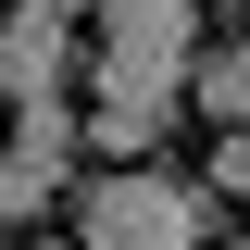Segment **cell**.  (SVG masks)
I'll return each mask as SVG.
<instances>
[{
  "label": "cell",
  "instance_id": "obj_1",
  "mask_svg": "<svg viewBox=\"0 0 250 250\" xmlns=\"http://www.w3.org/2000/svg\"><path fill=\"white\" fill-rule=\"evenodd\" d=\"M75 250H213V200L150 163H125V175H88L75 188Z\"/></svg>",
  "mask_w": 250,
  "mask_h": 250
},
{
  "label": "cell",
  "instance_id": "obj_2",
  "mask_svg": "<svg viewBox=\"0 0 250 250\" xmlns=\"http://www.w3.org/2000/svg\"><path fill=\"white\" fill-rule=\"evenodd\" d=\"M200 75V0H113L100 13V100H163L175 113Z\"/></svg>",
  "mask_w": 250,
  "mask_h": 250
},
{
  "label": "cell",
  "instance_id": "obj_3",
  "mask_svg": "<svg viewBox=\"0 0 250 250\" xmlns=\"http://www.w3.org/2000/svg\"><path fill=\"white\" fill-rule=\"evenodd\" d=\"M62 75H75V25L0 13V88H13V113H25V100H62Z\"/></svg>",
  "mask_w": 250,
  "mask_h": 250
},
{
  "label": "cell",
  "instance_id": "obj_4",
  "mask_svg": "<svg viewBox=\"0 0 250 250\" xmlns=\"http://www.w3.org/2000/svg\"><path fill=\"white\" fill-rule=\"evenodd\" d=\"M0 175L62 188V175H75V113H62V100H25V113H13V150H0Z\"/></svg>",
  "mask_w": 250,
  "mask_h": 250
},
{
  "label": "cell",
  "instance_id": "obj_5",
  "mask_svg": "<svg viewBox=\"0 0 250 250\" xmlns=\"http://www.w3.org/2000/svg\"><path fill=\"white\" fill-rule=\"evenodd\" d=\"M150 138H163V100H88V150L113 163V175L150 150Z\"/></svg>",
  "mask_w": 250,
  "mask_h": 250
},
{
  "label": "cell",
  "instance_id": "obj_6",
  "mask_svg": "<svg viewBox=\"0 0 250 250\" xmlns=\"http://www.w3.org/2000/svg\"><path fill=\"white\" fill-rule=\"evenodd\" d=\"M188 100H200L213 125H250V38H238V50H200V75H188Z\"/></svg>",
  "mask_w": 250,
  "mask_h": 250
},
{
  "label": "cell",
  "instance_id": "obj_7",
  "mask_svg": "<svg viewBox=\"0 0 250 250\" xmlns=\"http://www.w3.org/2000/svg\"><path fill=\"white\" fill-rule=\"evenodd\" d=\"M213 188H225V200H250V125H225V150H213Z\"/></svg>",
  "mask_w": 250,
  "mask_h": 250
},
{
  "label": "cell",
  "instance_id": "obj_8",
  "mask_svg": "<svg viewBox=\"0 0 250 250\" xmlns=\"http://www.w3.org/2000/svg\"><path fill=\"white\" fill-rule=\"evenodd\" d=\"M50 213V188H25V175H0V225H38Z\"/></svg>",
  "mask_w": 250,
  "mask_h": 250
},
{
  "label": "cell",
  "instance_id": "obj_9",
  "mask_svg": "<svg viewBox=\"0 0 250 250\" xmlns=\"http://www.w3.org/2000/svg\"><path fill=\"white\" fill-rule=\"evenodd\" d=\"M25 13H50V25H75V13H113V0H25Z\"/></svg>",
  "mask_w": 250,
  "mask_h": 250
},
{
  "label": "cell",
  "instance_id": "obj_10",
  "mask_svg": "<svg viewBox=\"0 0 250 250\" xmlns=\"http://www.w3.org/2000/svg\"><path fill=\"white\" fill-rule=\"evenodd\" d=\"M25 250H75V238H25Z\"/></svg>",
  "mask_w": 250,
  "mask_h": 250
}]
</instances>
